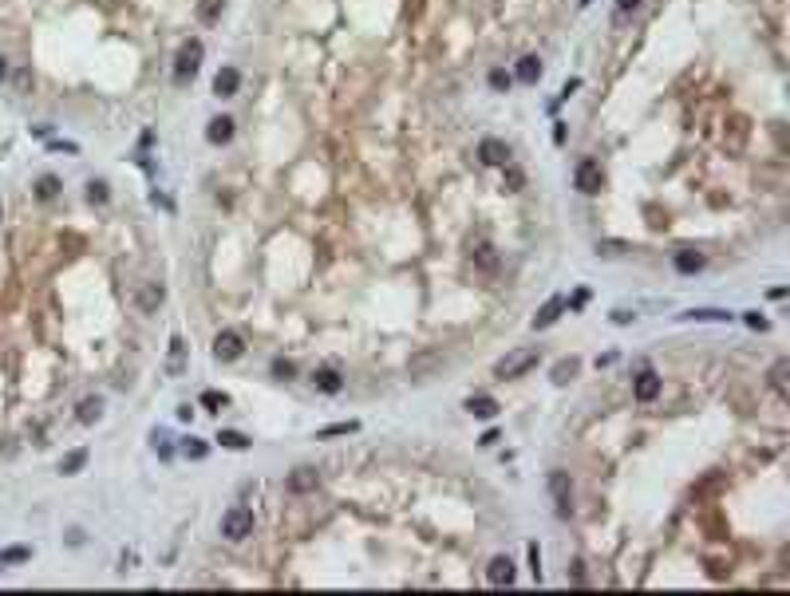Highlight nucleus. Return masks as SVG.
Masks as SVG:
<instances>
[{
    "instance_id": "1",
    "label": "nucleus",
    "mask_w": 790,
    "mask_h": 596,
    "mask_svg": "<svg viewBox=\"0 0 790 596\" xmlns=\"http://www.w3.org/2000/svg\"><path fill=\"white\" fill-rule=\"evenodd\" d=\"M537 348H514L510 355H502L498 364H494V376L498 379H518V376H526L530 367H537Z\"/></svg>"
},
{
    "instance_id": "2",
    "label": "nucleus",
    "mask_w": 790,
    "mask_h": 596,
    "mask_svg": "<svg viewBox=\"0 0 790 596\" xmlns=\"http://www.w3.org/2000/svg\"><path fill=\"white\" fill-rule=\"evenodd\" d=\"M249 533H253V510H245V506L226 510V517H221V537H230V541H245Z\"/></svg>"
},
{
    "instance_id": "3",
    "label": "nucleus",
    "mask_w": 790,
    "mask_h": 596,
    "mask_svg": "<svg viewBox=\"0 0 790 596\" xmlns=\"http://www.w3.org/2000/svg\"><path fill=\"white\" fill-rule=\"evenodd\" d=\"M202 56H206L202 40H186L182 48H178V56H174V79H190V75L202 67Z\"/></svg>"
},
{
    "instance_id": "4",
    "label": "nucleus",
    "mask_w": 790,
    "mask_h": 596,
    "mask_svg": "<svg viewBox=\"0 0 790 596\" xmlns=\"http://www.w3.org/2000/svg\"><path fill=\"white\" fill-rule=\"evenodd\" d=\"M573 182H577V190H581V194H601V186H605V174H601V166H597L593 159H581V162H577V174H573Z\"/></svg>"
},
{
    "instance_id": "5",
    "label": "nucleus",
    "mask_w": 790,
    "mask_h": 596,
    "mask_svg": "<svg viewBox=\"0 0 790 596\" xmlns=\"http://www.w3.org/2000/svg\"><path fill=\"white\" fill-rule=\"evenodd\" d=\"M549 494H553L558 517H569L573 506H569V474H565V470H553V474H549Z\"/></svg>"
},
{
    "instance_id": "6",
    "label": "nucleus",
    "mask_w": 790,
    "mask_h": 596,
    "mask_svg": "<svg viewBox=\"0 0 790 596\" xmlns=\"http://www.w3.org/2000/svg\"><path fill=\"white\" fill-rule=\"evenodd\" d=\"M242 352H245V344H242L237 332H218V336H214V355H218V360H237Z\"/></svg>"
},
{
    "instance_id": "7",
    "label": "nucleus",
    "mask_w": 790,
    "mask_h": 596,
    "mask_svg": "<svg viewBox=\"0 0 790 596\" xmlns=\"http://www.w3.org/2000/svg\"><path fill=\"white\" fill-rule=\"evenodd\" d=\"M632 391H636V399H640V403H652L660 395V376L652 371V367H645V371L636 376V387H632Z\"/></svg>"
},
{
    "instance_id": "8",
    "label": "nucleus",
    "mask_w": 790,
    "mask_h": 596,
    "mask_svg": "<svg viewBox=\"0 0 790 596\" xmlns=\"http://www.w3.org/2000/svg\"><path fill=\"white\" fill-rule=\"evenodd\" d=\"M478 159L487 162V166H502V162L510 159V146L498 143V138H482V146H478Z\"/></svg>"
},
{
    "instance_id": "9",
    "label": "nucleus",
    "mask_w": 790,
    "mask_h": 596,
    "mask_svg": "<svg viewBox=\"0 0 790 596\" xmlns=\"http://www.w3.org/2000/svg\"><path fill=\"white\" fill-rule=\"evenodd\" d=\"M466 411H471L474 419H494V414H498V399H494V395H471V399H466Z\"/></svg>"
},
{
    "instance_id": "10",
    "label": "nucleus",
    "mask_w": 790,
    "mask_h": 596,
    "mask_svg": "<svg viewBox=\"0 0 790 596\" xmlns=\"http://www.w3.org/2000/svg\"><path fill=\"white\" fill-rule=\"evenodd\" d=\"M490 584H514V561L510 557H494L487 569Z\"/></svg>"
},
{
    "instance_id": "11",
    "label": "nucleus",
    "mask_w": 790,
    "mask_h": 596,
    "mask_svg": "<svg viewBox=\"0 0 790 596\" xmlns=\"http://www.w3.org/2000/svg\"><path fill=\"white\" fill-rule=\"evenodd\" d=\"M561 308H565V300H561V296H549L546 305L537 308V316H534V328H549V324H553V320L561 316Z\"/></svg>"
},
{
    "instance_id": "12",
    "label": "nucleus",
    "mask_w": 790,
    "mask_h": 596,
    "mask_svg": "<svg viewBox=\"0 0 790 596\" xmlns=\"http://www.w3.org/2000/svg\"><path fill=\"white\" fill-rule=\"evenodd\" d=\"M206 138L210 143H230L233 138V119H226V115H218V119H210V127H206Z\"/></svg>"
},
{
    "instance_id": "13",
    "label": "nucleus",
    "mask_w": 790,
    "mask_h": 596,
    "mask_svg": "<svg viewBox=\"0 0 790 596\" xmlns=\"http://www.w3.org/2000/svg\"><path fill=\"white\" fill-rule=\"evenodd\" d=\"M313 383H316L320 391H324V395H336V391L344 387V379L336 376L332 367H316V371H313Z\"/></svg>"
},
{
    "instance_id": "14",
    "label": "nucleus",
    "mask_w": 790,
    "mask_h": 596,
    "mask_svg": "<svg viewBox=\"0 0 790 596\" xmlns=\"http://www.w3.org/2000/svg\"><path fill=\"white\" fill-rule=\"evenodd\" d=\"M289 490H292V494H308V490H316V470H308V466L292 470V474H289Z\"/></svg>"
},
{
    "instance_id": "15",
    "label": "nucleus",
    "mask_w": 790,
    "mask_h": 596,
    "mask_svg": "<svg viewBox=\"0 0 790 596\" xmlns=\"http://www.w3.org/2000/svg\"><path fill=\"white\" fill-rule=\"evenodd\" d=\"M237 83H242L237 67H221V72L214 75V91H218V95H233V91H237Z\"/></svg>"
},
{
    "instance_id": "16",
    "label": "nucleus",
    "mask_w": 790,
    "mask_h": 596,
    "mask_svg": "<svg viewBox=\"0 0 790 596\" xmlns=\"http://www.w3.org/2000/svg\"><path fill=\"white\" fill-rule=\"evenodd\" d=\"M182 367H186V344H182V336H171V360H166V371H171V376H182Z\"/></svg>"
},
{
    "instance_id": "17",
    "label": "nucleus",
    "mask_w": 790,
    "mask_h": 596,
    "mask_svg": "<svg viewBox=\"0 0 790 596\" xmlns=\"http://www.w3.org/2000/svg\"><path fill=\"white\" fill-rule=\"evenodd\" d=\"M518 79H522V83H537V79H542V60H537V56H522V60H518Z\"/></svg>"
},
{
    "instance_id": "18",
    "label": "nucleus",
    "mask_w": 790,
    "mask_h": 596,
    "mask_svg": "<svg viewBox=\"0 0 790 596\" xmlns=\"http://www.w3.org/2000/svg\"><path fill=\"white\" fill-rule=\"evenodd\" d=\"M704 265H707L704 253H695V249H680V253H676V268H680V273H700Z\"/></svg>"
},
{
    "instance_id": "19",
    "label": "nucleus",
    "mask_w": 790,
    "mask_h": 596,
    "mask_svg": "<svg viewBox=\"0 0 790 596\" xmlns=\"http://www.w3.org/2000/svg\"><path fill=\"white\" fill-rule=\"evenodd\" d=\"M99 414H103V399H95V395L75 407V419H79V423H95Z\"/></svg>"
},
{
    "instance_id": "20",
    "label": "nucleus",
    "mask_w": 790,
    "mask_h": 596,
    "mask_svg": "<svg viewBox=\"0 0 790 596\" xmlns=\"http://www.w3.org/2000/svg\"><path fill=\"white\" fill-rule=\"evenodd\" d=\"M84 466H87V451L79 446V451H72L68 458H60V474H79Z\"/></svg>"
},
{
    "instance_id": "21",
    "label": "nucleus",
    "mask_w": 790,
    "mask_h": 596,
    "mask_svg": "<svg viewBox=\"0 0 790 596\" xmlns=\"http://www.w3.org/2000/svg\"><path fill=\"white\" fill-rule=\"evenodd\" d=\"M24 561H32V549L28 545L4 549V553H0V569H8V565H24Z\"/></svg>"
},
{
    "instance_id": "22",
    "label": "nucleus",
    "mask_w": 790,
    "mask_h": 596,
    "mask_svg": "<svg viewBox=\"0 0 790 596\" xmlns=\"http://www.w3.org/2000/svg\"><path fill=\"white\" fill-rule=\"evenodd\" d=\"M56 194H60V178H56V174H44V178L36 182V198L40 202H52Z\"/></svg>"
},
{
    "instance_id": "23",
    "label": "nucleus",
    "mask_w": 790,
    "mask_h": 596,
    "mask_svg": "<svg viewBox=\"0 0 790 596\" xmlns=\"http://www.w3.org/2000/svg\"><path fill=\"white\" fill-rule=\"evenodd\" d=\"M577 371H581V360H573V355H569V360H561V364L553 367V383H569Z\"/></svg>"
},
{
    "instance_id": "24",
    "label": "nucleus",
    "mask_w": 790,
    "mask_h": 596,
    "mask_svg": "<svg viewBox=\"0 0 790 596\" xmlns=\"http://www.w3.org/2000/svg\"><path fill=\"white\" fill-rule=\"evenodd\" d=\"M139 305H143V312H155V308L162 305V289H158V284H146V289L139 292Z\"/></svg>"
},
{
    "instance_id": "25",
    "label": "nucleus",
    "mask_w": 790,
    "mask_h": 596,
    "mask_svg": "<svg viewBox=\"0 0 790 596\" xmlns=\"http://www.w3.org/2000/svg\"><path fill=\"white\" fill-rule=\"evenodd\" d=\"M471 257H474V261H478L482 268H487V273H494V268H498V257H494V249H490V245H478Z\"/></svg>"
},
{
    "instance_id": "26",
    "label": "nucleus",
    "mask_w": 790,
    "mask_h": 596,
    "mask_svg": "<svg viewBox=\"0 0 790 596\" xmlns=\"http://www.w3.org/2000/svg\"><path fill=\"white\" fill-rule=\"evenodd\" d=\"M684 320H731V312H719V308H692V312H684Z\"/></svg>"
},
{
    "instance_id": "27",
    "label": "nucleus",
    "mask_w": 790,
    "mask_h": 596,
    "mask_svg": "<svg viewBox=\"0 0 790 596\" xmlns=\"http://www.w3.org/2000/svg\"><path fill=\"white\" fill-rule=\"evenodd\" d=\"M218 442H221V446H230V451H245V446H249V438L237 435V430H221Z\"/></svg>"
},
{
    "instance_id": "28",
    "label": "nucleus",
    "mask_w": 790,
    "mask_h": 596,
    "mask_svg": "<svg viewBox=\"0 0 790 596\" xmlns=\"http://www.w3.org/2000/svg\"><path fill=\"white\" fill-rule=\"evenodd\" d=\"M182 454H186V458H206L210 446L202 442V438H186V442H182Z\"/></svg>"
},
{
    "instance_id": "29",
    "label": "nucleus",
    "mask_w": 790,
    "mask_h": 596,
    "mask_svg": "<svg viewBox=\"0 0 790 596\" xmlns=\"http://www.w3.org/2000/svg\"><path fill=\"white\" fill-rule=\"evenodd\" d=\"M218 13H221V0H202V4H198V16H202L206 24H214Z\"/></svg>"
},
{
    "instance_id": "30",
    "label": "nucleus",
    "mask_w": 790,
    "mask_h": 596,
    "mask_svg": "<svg viewBox=\"0 0 790 596\" xmlns=\"http://www.w3.org/2000/svg\"><path fill=\"white\" fill-rule=\"evenodd\" d=\"M597 253L601 257H620V253H629V241H597Z\"/></svg>"
},
{
    "instance_id": "31",
    "label": "nucleus",
    "mask_w": 790,
    "mask_h": 596,
    "mask_svg": "<svg viewBox=\"0 0 790 596\" xmlns=\"http://www.w3.org/2000/svg\"><path fill=\"white\" fill-rule=\"evenodd\" d=\"M273 376H277V379H292V376H297V364H292V360H285V355H277V360H273Z\"/></svg>"
},
{
    "instance_id": "32",
    "label": "nucleus",
    "mask_w": 790,
    "mask_h": 596,
    "mask_svg": "<svg viewBox=\"0 0 790 596\" xmlns=\"http://www.w3.org/2000/svg\"><path fill=\"white\" fill-rule=\"evenodd\" d=\"M87 198L103 206V202H107V182H87Z\"/></svg>"
},
{
    "instance_id": "33",
    "label": "nucleus",
    "mask_w": 790,
    "mask_h": 596,
    "mask_svg": "<svg viewBox=\"0 0 790 596\" xmlns=\"http://www.w3.org/2000/svg\"><path fill=\"white\" fill-rule=\"evenodd\" d=\"M787 360H782V364H775V371H771V383H775V387L778 391H787Z\"/></svg>"
},
{
    "instance_id": "34",
    "label": "nucleus",
    "mask_w": 790,
    "mask_h": 596,
    "mask_svg": "<svg viewBox=\"0 0 790 596\" xmlns=\"http://www.w3.org/2000/svg\"><path fill=\"white\" fill-rule=\"evenodd\" d=\"M522 182H526V174L518 170V166H510V170H506V190L514 194V190H522Z\"/></svg>"
},
{
    "instance_id": "35",
    "label": "nucleus",
    "mask_w": 790,
    "mask_h": 596,
    "mask_svg": "<svg viewBox=\"0 0 790 596\" xmlns=\"http://www.w3.org/2000/svg\"><path fill=\"white\" fill-rule=\"evenodd\" d=\"M356 430V423H336V426H324L320 430V438H332V435H352Z\"/></svg>"
},
{
    "instance_id": "36",
    "label": "nucleus",
    "mask_w": 790,
    "mask_h": 596,
    "mask_svg": "<svg viewBox=\"0 0 790 596\" xmlns=\"http://www.w3.org/2000/svg\"><path fill=\"white\" fill-rule=\"evenodd\" d=\"M743 320H747V328H759V332H766V328H771V324H766V320L759 316V312H747Z\"/></svg>"
},
{
    "instance_id": "37",
    "label": "nucleus",
    "mask_w": 790,
    "mask_h": 596,
    "mask_svg": "<svg viewBox=\"0 0 790 596\" xmlns=\"http://www.w3.org/2000/svg\"><path fill=\"white\" fill-rule=\"evenodd\" d=\"M202 403H206V407H226L230 399H226V395H218V391H206V395H202Z\"/></svg>"
},
{
    "instance_id": "38",
    "label": "nucleus",
    "mask_w": 790,
    "mask_h": 596,
    "mask_svg": "<svg viewBox=\"0 0 790 596\" xmlns=\"http://www.w3.org/2000/svg\"><path fill=\"white\" fill-rule=\"evenodd\" d=\"M510 83H514V79L506 72H490V87H498V91H502V87H510Z\"/></svg>"
},
{
    "instance_id": "39",
    "label": "nucleus",
    "mask_w": 790,
    "mask_h": 596,
    "mask_svg": "<svg viewBox=\"0 0 790 596\" xmlns=\"http://www.w3.org/2000/svg\"><path fill=\"white\" fill-rule=\"evenodd\" d=\"M577 87H581V79H569V83H565V87H561V99H569V95H573V91H577Z\"/></svg>"
},
{
    "instance_id": "40",
    "label": "nucleus",
    "mask_w": 790,
    "mask_h": 596,
    "mask_svg": "<svg viewBox=\"0 0 790 596\" xmlns=\"http://www.w3.org/2000/svg\"><path fill=\"white\" fill-rule=\"evenodd\" d=\"M553 143H558V146L565 143V122H558V127H553Z\"/></svg>"
},
{
    "instance_id": "41",
    "label": "nucleus",
    "mask_w": 790,
    "mask_h": 596,
    "mask_svg": "<svg viewBox=\"0 0 790 596\" xmlns=\"http://www.w3.org/2000/svg\"><path fill=\"white\" fill-rule=\"evenodd\" d=\"M636 4H640V0H617V8H620V13H632Z\"/></svg>"
},
{
    "instance_id": "42",
    "label": "nucleus",
    "mask_w": 790,
    "mask_h": 596,
    "mask_svg": "<svg viewBox=\"0 0 790 596\" xmlns=\"http://www.w3.org/2000/svg\"><path fill=\"white\" fill-rule=\"evenodd\" d=\"M4 75H8V60L0 56V83H4Z\"/></svg>"
},
{
    "instance_id": "43",
    "label": "nucleus",
    "mask_w": 790,
    "mask_h": 596,
    "mask_svg": "<svg viewBox=\"0 0 790 596\" xmlns=\"http://www.w3.org/2000/svg\"><path fill=\"white\" fill-rule=\"evenodd\" d=\"M581 4H593V0H581Z\"/></svg>"
}]
</instances>
